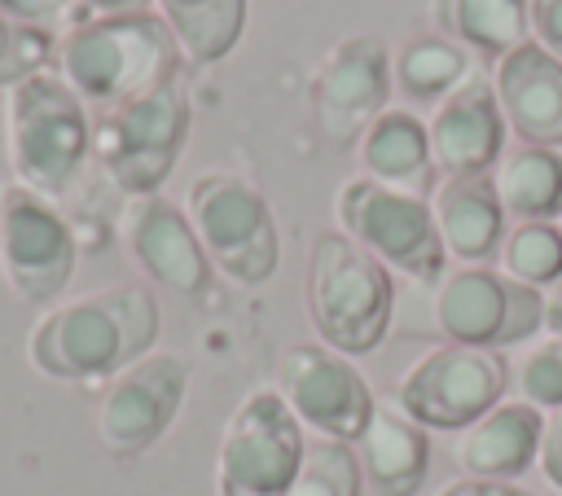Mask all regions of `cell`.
<instances>
[{
	"instance_id": "ba28073f",
	"label": "cell",
	"mask_w": 562,
	"mask_h": 496,
	"mask_svg": "<svg viewBox=\"0 0 562 496\" xmlns=\"http://www.w3.org/2000/svg\"><path fill=\"white\" fill-rule=\"evenodd\" d=\"M338 224L378 263H386L413 281H439L443 277L448 250L439 241L430 198L395 193L386 184L356 176L338 189Z\"/></svg>"
},
{
	"instance_id": "9c48e42d",
	"label": "cell",
	"mask_w": 562,
	"mask_h": 496,
	"mask_svg": "<svg viewBox=\"0 0 562 496\" xmlns=\"http://www.w3.org/2000/svg\"><path fill=\"white\" fill-rule=\"evenodd\" d=\"M435 325L461 347H514L544 329V290H531L496 268H452L435 285Z\"/></svg>"
},
{
	"instance_id": "4fadbf2b",
	"label": "cell",
	"mask_w": 562,
	"mask_h": 496,
	"mask_svg": "<svg viewBox=\"0 0 562 496\" xmlns=\"http://www.w3.org/2000/svg\"><path fill=\"white\" fill-rule=\"evenodd\" d=\"M395 88L391 53L373 35L338 40L312 70V114L334 145H356Z\"/></svg>"
},
{
	"instance_id": "cb8c5ba5",
	"label": "cell",
	"mask_w": 562,
	"mask_h": 496,
	"mask_svg": "<svg viewBox=\"0 0 562 496\" xmlns=\"http://www.w3.org/2000/svg\"><path fill=\"white\" fill-rule=\"evenodd\" d=\"M180 53L198 66L224 61L246 26V0H154Z\"/></svg>"
},
{
	"instance_id": "8992f818",
	"label": "cell",
	"mask_w": 562,
	"mask_h": 496,
	"mask_svg": "<svg viewBox=\"0 0 562 496\" xmlns=\"http://www.w3.org/2000/svg\"><path fill=\"white\" fill-rule=\"evenodd\" d=\"M206 259L237 285H259L277 272V224L268 198L233 176V171H202L189 184V206H184Z\"/></svg>"
},
{
	"instance_id": "e0dca14e",
	"label": "cell",
	"mask_w": 562,
	"mask_h": 496,
	"mask_svg": "<svg viewBox=\"0 0 562 496\" xmlns=\"http://www.w3.org/2000/svg\"><path fill=\"white\" fill-rule=\"evenodd\" d=\"M492 92L505 127L522 145H562V61L536 40L505 53L492 70Z\"/></svg>"
},
{
	"instance_id": "7a4b0ae2",
	"label": "cell",
	"mask_w": 562,
	"mask_h": 496,
	"mask_svg": "<svg viewBox=\"0 0 562 496\" xmlns=\"http://www.w3.org/2000/svg\"><path fill=\"white\" fill-rule=\"evenodd\" d=\"M180 57L184 53L158 13L83 18L57 35L53 75L88 105V114H101L176 79Z\"/></svg>"
},
{
	"instance_id": "5b68a950",
	"label": "cell",
	"mask_w": 562,
	"mask_h": 496,
	"mask_svg": "<svg viewBox=\"0 0 562 496\" xmlns=\"http://www.w3.org/2000/svg\"><path fill=\"white\" fill-rule=\"evenodd\" d=\"M189 136V97L180 75L158 83L145 97H132L114 110L92 114V158L127 198L158 193L171 176Z\"/></svg>"
},
{
	"instance_id": "d6986e66",
	"label": "cell",
	"mask_w": 562,
	"mask_h": 496,
	"mask_svg": "<svg viewBox=\"0 0 562 496\" xmlns=\"http://www.w3.org/2000/svg\"><path fill=\"white\" fill-rule=\"evenodd\" d=\"M430 211H435V228H439L443 250L452 259H461L465 268L501 255L505 206L496 198L492 171L487 176H443L430 193Z\"/></svg>"
},
{
	"instance_id": "6da1fadb",
	"label": "cell",
	"mask_w": 562,
	"mask_h": 496,
	"mask_svg": "<svg viewBox=\"0 0 562 496\" xmlns=\"http://www.w3.org/2000/svg\"><path fill=\"white\" fill-rule=\"evenodd\" d=\"M158 338V307L145 285H105L44 312L31 329V364L44 377L92 382L123 373L149 356Z\"/></svg>"
},
{
	"instance_id": "52a82bcc",
	"label": "cell",
	"mask_w": 562,
	"mask_h": 496,
	"mask_svg": "<svg viewBox=\"0 0 562 496\" xmlns=\"http://www.w3.org/2000/svg\"><path fill=\"white\" fill-rule=\"evenodd\" d=\"M307 439L303 421L290 413L277 386L250 391L220 439L215 456V492L220 496H285L299 465H303Z\"/></svg>"
},
{
	"instance_id": "1f68e13d",
	"label": "cell",
	"mask_w": 562,
	"mask_h": 496,
	"mask_svg": "<svg viewBox=\"0 0 562 496\" xmlns=\"http://www.w3.org/2000/svg\"><path fill=\"white\" fill-rule=\"evenodd\" d=\"M544 478L562 492V404L544 413V426H540V452H536Z\"/></svg>"
},
{
	"instance_id": "836d02e7",
	"label": "cell",
	"mask_w": 562,
	"mask_h": 496,
	"mask_svg": "<svg viewBox=\"0 0 562 496\" xmlns=\"http://www.w3.org/2000/svg\"><path fill=\"white\" fill-rule=\"evenodd\" d=\"M149 0H79L83 18H127V13H149Z\"/></svg>"
},
{
	"instance_id": "7402d4cb",
	"label": "cell",
	"mask_w": 562,
	"mask_h": 496,
	"mask_svg": "<svg viewBox=\"0 0 562 496\" xmlns=\"http://www.w3.org/2000/svg\"><path fill=\"white\" fill-rule=\"evenodd\" d=\"M496 198L505 215L522 219H558L562 215V154L549 145H514L492 167Z\"/></svg>"
},
{
	"instance_id": "d4e9b609",
	"label": "cell",
	"mask_w": 562,
	"mask_h": 496,
	"mask_svg": "<svg viewBox=\"0 0 562 496\" xmlns=\"http://www.w3.org/2000/svg\"><path fill=\"white\" fill-rule=\"evenodd\" d=\"M465 70H470V57L461 44H452L448 35H422V40H408L395 61H391V75H395V88L413 101H443L457 83H465Z\"/></svg>"
},
{
	"instance_id": "44dd1931",
	"label": "cell",
	"mask_w": 562,
	"mask_h": 496,
	"mask_svg": "<svg viewBox=\"0 0 562 496\" xmlns=\"http://www.w3.org/2000/svg\"><path fill=\"white\" fill-rule=\"evenodd\" d=\"M544 413L522 399H501L457 439V465L465 478H518L540 452Z\"/></svg>"
},
{
	"instance_id": "2e32d148",
	"label": "cell",
	"mask_w": 562,
	"mask_h": 496,
	"mask_svg": "<svg viewBox=\"0 0 562 496\" xmlns=\"http://www.w3.org/2000/svg\"><path fill=\"white\" fill-rule=\"evenodd\" d=\"M435 171L443 176H487L505 154V114L496 105L492 83L465 79L457 83L426 119Z\"/></svg>"
},
{
	"instance_id": "9a60e30c",
	"label": "cell",
	"mask_w": 562,
	"mask_h": 496,
	"mask_svg": "<svg viewBox=\"0 0 562 496\" xmlns=\"http://www.w3.org/2000/svg\"><path fill=\"white\" fill-rule=\"evenodd\" d=\"M119 233L127 255L136 259V268L176 290V294H202L211 281V259L189 224V215L167 202L162 193H145V198H127L123 215H119Z\"/></svg>"
},
{
	"instance_id": "ffe728a7",
	"label": "cell",
	"mask_w": 562,
	"mask_h": 496,
	"mask_svg": "<svg viewBox=\"0 0 562 496\" xmlns=\"http://www.w3.org/2000/svg\"><path fill=\"white\" fill-rule=\"evenodd\" d=\"M360 448H364L360 470L369 474L378 496H413L422 487L426 465H430V439H426V426L408 417L395 395L373 404Z\"/></svg>"
},
{
	"instance_id": "d6a6232c",
	"label": "cell",
	"mask_w": 562,
	"mask_h": 496,
	"mask_svg": "<svg viewBox=\"0 0 562 496\" xmlns=\"http://www.w3.org/2000/svg\"><path fill=\"white\" fill-rule=\"evenodd\" d=\"M439 496H536V492L518 487L514 478H457Z\"/></svg>"
},
{
	"instance_id": "8fae6325",
	"label": "cell",
	"mask_w": 562,
	"mask_h": 496,
	"mask_svg": "<svg viewBox=\"0 0 562 496\" xmlns=\"http://www.w3.org/2000/svg\"><path fill=\"white\" fill-rule=\"evenodd\" d=\"M277 391L303 426H312L321 439H338V443H360V435L373 417V404H378V395L369 391L360 369L325 342H299V347L281 351Z\"/></svg>"
},
{
	"instance_id": "d590c367",
	"label": "cell",
	"mask_w": 562,
	"mask_h": 496,
	"mask_svg": "<svg viewBox=\"0 0 562 496\" xmlns=\"http://www.w3.org/2000/svg\"><path fill=\"white\" fill-rule=\"evenodd\" d=\"M558 219H562V215H558Z\"/></svg>"
},
{
	"instance_id": "5bb4252c",
	"label": "cell",
	"mask_w": 562,
	"mask_h": 496,
	"mask_svg": "<svg viewBox=\"0 0 562 496\" xmlns=\"http://www.w3.org/2000/svg\"><path fill=\"white\" fill-rule=\"evenodd\" d=\"M189 386V364L176 351H149L105 386L97 404V435L114 456H136L167 435Z\"/></svg>"
},
{
	"instance_id": "3957f363",
	"label": "cell",
	"mask_w": 562,
	"mask_h": 496,
	"mask_svg": "<svg viewBox=\"0 0 562 496\" xmlns=\"http://www.w3.org/2000/svg\"><path fill=\"white\" fill-rule=\"evenodd\" d=\"M4 149L22 189L61 198L92 158V114L53 75H31L4 92Z\"/></svg>"
},
{
	"instance_id": "f546056e",
	"label": "cell",
	"mask_w": 562,
	"mask_h": 496,
	"mask_svg": "<svg viewBox=\"0 0 562 496\" xmlns=\"http://www.w3.org/2000/svg\"><path fill=\"white\" fill-rule=\"evenodd\" d=\"M0 18H9L18 26L48 31V35H61L75 22H83V9H79V0H0Z\"/></svg>"
},
{
	"instance_id": "83f0119b",
	"label": "cell",
	"mask_w": 562,
	"mask_h": 496,
	"mask_svg": "<svg viewBox=\"0 0 562 496\" xmlns=\"http://www.w3.org/2000/svg\"><path fill=\"white\" fill-rule=\"evenodd\" d=\"M514 386H518V399L540 413L562 404V334H549L514 364Z\"/></svg>"
},
{
	"instance_id": "603a6c76",
	"label": "cell",
	"mask_w": 562,
	"mask_h": 496,
	"mask_svg": "<svg viewBox=\"0 0 562 496\" xmlns=\"http://www.w3.org/2000/svg\"><path fill=\"white\" fill-rule=\"evenodd\" d=\"M435 22L452 44L505 57L531 40L527 0H435Z\"/></svg>"
},
{
	"instance_id": "4dcf8cb0",
	"label": "cell",
	"mask_w": 562,
	"mask_h": 496,
	"mask_svg": "<svg viewBox=\"0 0 562 496\" xmlns=\"http://www.w3.org/2000/svg\"><path fill=\"white\" fill-rule=\"evenodd\" d=\"M531 40L562 61V0H527Z\"/></svg>"
},
{
	"instance_id": "4316f807",
	"label": "cell",
	"mask_w": 562,
	"mask_h": 496,
	"mask_svg": "<svg viewBox=\"0 0 562 496\" xmlns=\"http://www.w3.org/2000/svg\"><path fill=\"white\" fill-rule=\"evenodd\" d=\"M360 483H364V470L351 443L312 439L285 496H360Z\"/></svg>"
},
{
	"instance_id": "277c9868",
	"label": "cell",
	"mask_w": 562,
	"mask_h": 496,
	"mask_svg": "<svg viewBox=\"0 0 562 496\" xmlns=\"http://www.w3.org/2000/svg\"><path fill=\"white\" fill-rule=\"evenodd\" d=\"M395 307L391 268L347 233H321L307 263V312L325 347L364 356L382 342Z\"/></svg>"
},
{
	"instance_id": "7c38bea8",
	"label": "cell",
	"mask_w": 562,
	"mask_h": 496,
	"mask_svg": "<svg viewBox=\"0 0 562 496\" xmlns=\"http://www.w3.org/2000/svg\"><path fill=\"white\" fill-rule=\"evenodd\" d=\"M0 268L18 298L53 303L75 272V237L48 198L0 189Z\"/></svg>"
},
{
	"instance_id": "484cf974",
	"label": "cell",
	"mask_w": 562,
	"mask_h": 496,
	"mask_svg": "<svg viewBox=\"0 0 562 496\" xmlns=\"http://www.w3.org/2000/svg\"><path fill=\"white\" fill-rule=\"evenodd\" d=\"M501 272L531 290H553L562 281V228L553 219H522L505 228Z\"/></svg>"
},
{
	"instance_id": "e575fe53",
	"label": "cell",
	"mask_w": 562,
	"mask_h": 496,
	"mask_svg": "<svg viewBox=\"0 0 562 496\" xmlns=\"http://www.w3.org/2000/svg\"><path fill=\"white\" fill-rule=\"evenodd\" d=\"M544 329L562 334V281L553 290H544Z\"/></svg>"
},
{
	"instance_id": "30bf717a",
	"label": "cell",
	"mask_w": 562,
	"mask_h": 496,
	"mask_svg": "<svg viewBox=\"0 0 562 496\" xmlns=\"http://www.w3.org/2000/svg\"><path fill=\"white\" fill-rule=\"evenodd\" d=\"M509 364L501 351L443 342L404 369L395 399L426 430H465L505 395Z\"/></svg>"
},
{
	"instance_id": "f1b7e54d",
	"label": "cell",
	"mask_w": 562,
	"mask_h": 496,
	"mask_svg": "<svg viewBox=\"0 0 562 496\" xmlns=\"http://www.w3.org/2000/svg\"><path fill=\"white\" fill-rule=\"evenodd\" d=\"M53 48H57V35L0 18V88L44 75L53 66Z\"/></svg>"
},
{
	"instance_id": "ac0fdd59",
	"label": "cell",
	"mask_w": 562,
	"mask_h": 496,
	"mask_svg": "<svg viewBox=\"0 0 562 496\" xmlns=\"http://www.w3.org/2000/svg\"><path fill=\"white\" fill-rule=\"evenodd\" d=\"M356 158H360L364 180L386 184L395 193L430 198L439 184L426 119H417L413 110H400V105H386L369 123V132L356 140Z\"/></svg>"
}]
</instances>
